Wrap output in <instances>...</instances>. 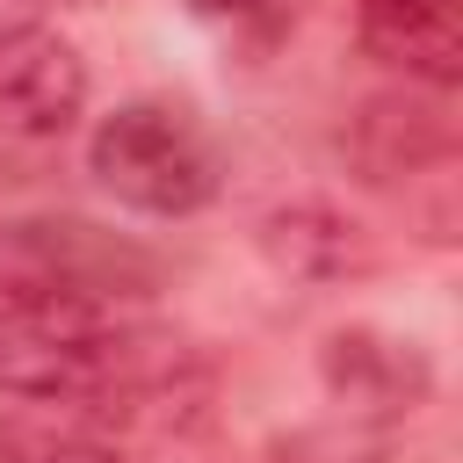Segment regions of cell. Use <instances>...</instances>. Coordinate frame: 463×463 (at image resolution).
Here are the masks:
<instances>
[{
  "mask_svg": "<svg viewBox=\"0 0 463 463\" xmlns=\"http://www.w3.org/2000/svg\"><path fill=\"white\" fill-rule=\"evenodd\" d=\"M188 347L137 311H87L0 289V398L65 412H145L188 391Z\"/></svg>",
  "mask_w": 463,
  "mask_h": 463,
  "instance_id": "6da1fadb",
  "label": "cell"
},
{
  "mask_svg": "<svg viewBox=\"0 0 463 463\" xmlns=\"http://www.w3.org/2000/svg\"><path fill=\"white\" fill-rule=\"evenodd\" d=\"M87 174L137 217H195L224 188L210 123L174 94H130L87 130Z\"/></svg>",
  "mask_w": 463,
  "mask_h": 463,
  "instance_id": "7a4b0ae2",
  "label": "cell"
},
{
  "mask_svg": "<svg viewBox=\"0 0 463 463\" xmlns=\"http://www.w3.org/2000/svg\"><path fill=\"white\" fill-rule=\"evenodd\" d=\"M0 289L87 311H145L166 289L152 246L87 224V217H14L0 224Z\"/></svg>",
  "mask_w": 463,
  "mask_h": 463,
  "instance_id": "3957f363",
  "label": "cell"
},
{
  "mask_svg": "<svg viewBox=\"0 0 463 463\" xmlns=\"http://www.w3.org/2000/svg\"><path fill=\"white\" fill-rule=\"evenodd\" d=\"M87 116V58L51 22H0V174H36Z\"/></svg>",
  "mask_w": 463,
  "mask_h": 463,
  "instance_id": "277c9868",
  "label": "cell"
},
{
  "mask_svg": "<svg viewBox=\"0 0 463 463\" xmlns=\"http://www.w3.org/2000/svg\"><path fill=\"white\" fill-rule=\"evenodd\" d=\"M318 376L333 391V405H347L354 420H398L412 405H427L434 391V362L420 354V340H391L376 326H347L318 347Z\"/></svg>",
  "mask_w": 463,
  "mask_h": 463,
  "instance_id": "5b68a950",
  "label": "cell"
},
{
  "mask_svg": "<svg viewBox=\"0 0 463 463\" xmlns=\"http://www.w3.org/2000/svg\"><path fill=\"white\" fill-rule=\"evenodd\" d=\"M354 36L376 65L427 94L463 80V0H354Z\"/></svg>",
  "mask_w": 463,
  "mask_h": 463,
  "instance_id": "8992f818",
  "label": "cell"
},
{
  "mask_svg": "<svg viewBox=\"0 0 463 463\" xmlns=\"http://www.w3.org/2000/svg\"><path fill=\"white\" fill-rule=\"evenodd\" d=\"M362 166L383 181V174H420L427 159H441L449 152V123H441V109L434 101H405V94H391V101H369L362 109Z\"/></svg>",
  "mask_w": 463,
  "mask_h": 463,
  "instance_id": "52a82bcc",
  "label": "cell"
},
{
  "mask_svg": "<svg viewBox=\"0 0 463 463\" xmlns=\"http://www.w3.org/2000/svg\"><path fill=\"white\" fill-rule=\"evenodd\" d=\"M260 246H268L289 275H311V282L354 268V224H340V217H326V210H275V217L260 224Z\"/></svg>",
  "mask_w": 463,
  "mask_h": 463,
  "instance_id": "ba28073f",
  "label": "cell"
},
{
  "mask_svg": "<svg viewBox=\"0 0 463 463\" xmlns=\"http://www.w3.org/2000/svg\"><path fill=\"white\" fill-rule=\"evenodd\" d=\"M203 22H253V14H275L282 0H188Z\"/></svg>",
  "mask_w": 463,
  "mask_h": 463,
  "instance_id": "9c48e42d",
  "label": "cell"
},
{
  "mask_svg": "<svg viewBox=\"0 0 463 463\" xmlns=\"http://www.w3.org/2000/svg\"><path fill=\"white\" fill-rule=\"evenodd\" d=\"M43 463H123L116 449H101V441H58Z\"/></svg>",
  "mask_w": 463,
  "mask_h": 463,
  "instance_id": "30bf717a",
  "label": "cell"
},
{
  "mask_svg": "<svg viewBox=\"0 0 463 463\" xmlns=\"http://www.w3.org/2000/svg\"><path fill=\"white\" fill-rule=\"evenodd\" d=\"M58 7H101V0H58Z\"/></svg>",
  "mask_w": 463,
  "mask_h": 463,
  "instance_id": "8fae6325",
  "label": "cell"
}]
</instances>
